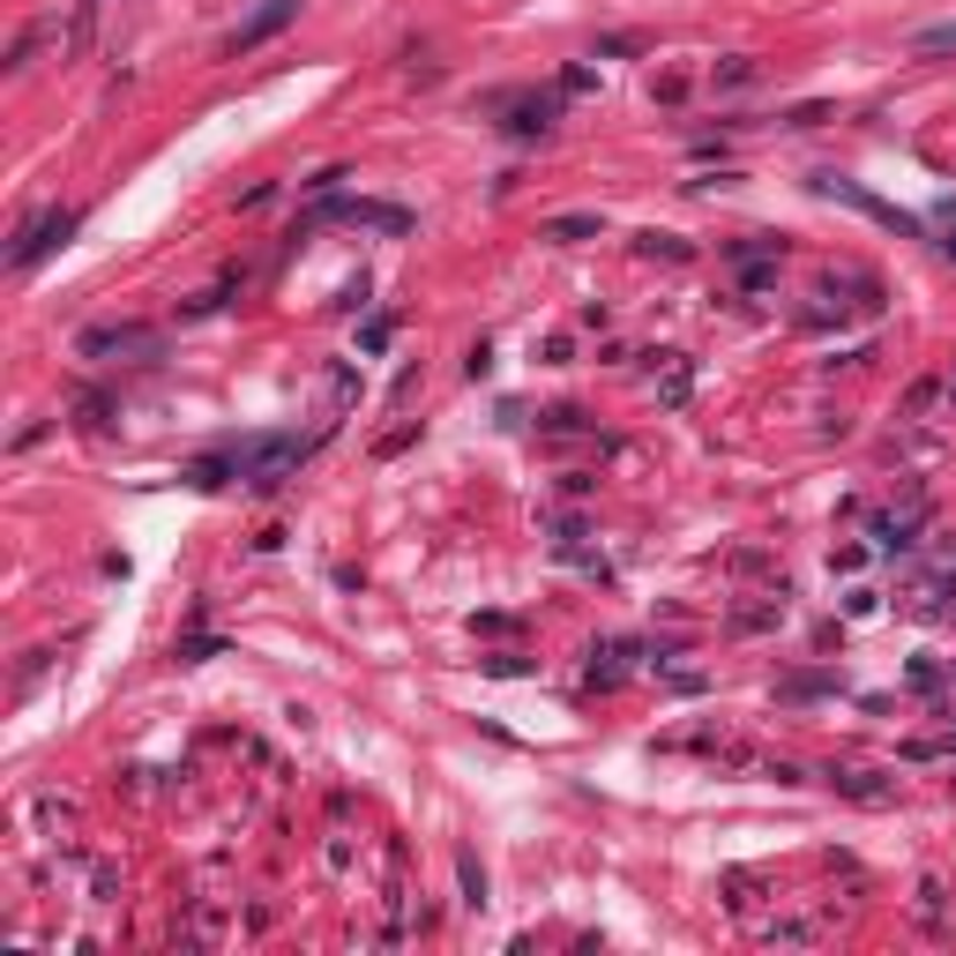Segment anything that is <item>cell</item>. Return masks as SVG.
Instances as JSON below:
<instances>
[{"mask_svg":"<svg viewBox=\"0 0 956 956\" xmlns=\"http://www.w3.org/2000/svg\"><path fill=\"white\" fill-rule=\"evenodd\" d=\"M687 397H695V367H687L680 352H665V367H657V403H665V411H680Z\"/></svg>","mask_w":956,"mask_h":956,"instance_id":"10","label":"cell"},{"mask_svg":"<svg viewBox=\"0 0 956 956\" xmlns=\"http://www.w3.org/2000/svg\"><path fill=\"white\" fill-rule=\"evenodd\" d=\"M778 621H784V583H778V591H770L762 605H740L725 628H732V635H762V628H778Z\"/></svg>","mask_w":956,"mask_h":956,"instance_id":"12","label":"cell"},{"mask_svg":"<svg viewBox=\"0 0 956 956\" xmlns=\"http://www.w3.org/2000/svg\"><path fill=\"white\" fill-rule=\"evenodd\" d=\"M911 687H919V695H934V687H942V665H927V657H919V665H911Z\"/></svg>","mask_w":956,"mask_h":956,"instance_id":"25","label":"cell"},{"mask_svg":"<svg viewBox=\"0 0 956 956\" xmlns=\"http://www.w3.org/2000/svg\"><path fill=\"white\" fill-rule=\"evenodd\" d=\"M919 52H956V23H934V30H919Z\"/></svg>","mask_w":956,"mask_h":956,"instance_id":"22","label":"cell"},{"mask_svg":"<svg viewBox=\"0 0 956 956\" xmlns=\"http://www.w3.org/2000/svg\"><path fill=\"white\" fill-rule=\"evenodd\" d=\"M232 456H240V478H247L254 494H277L284 478L314 456V441H306V433H262V441H240Z\"/></svg>","mask_w":956,"mask_h":956,"instance_id":"2","label":"cell"},{"mask_svg":"<svg viewBox=\"0 0 956 956\" xmlns=\"http://www.w3.org/2000/svg\"><path fill=\"white\" fill-rule=\"evenodd\" d=\"M687 98V76H657V105H680Z\"/></svg>","mask_w":956,"mask_h":956,"instance_id":"27","label":"cell"},{"mask_svg":"<svg viewBox=\"0 0 956 956\" xmlns=\"http://www.w3.org/2000/svg\"><path fill=\"white\" fill-rule=\"evenodd\" d=\"M538 433H583V411H576V403H560V411L538 419Z\"/></svg>","mask_w":956,"mask_h":956,"instance_id":"21","label":"cell"},{"mask_svg":"<svg viewBox=\"0 0 956 956\" xmlns=\"http://www.w3.org/2000/svg\"><path fill=\"white\" fill-rule=\"evenodd\" d=\"M710 82H718V90H748V82H755V60H748V52H732V60L710 68Z\"/></svg>","mask_w":956,"mask_h":956,"instance_id":"16","label":"cell"},{"mask_svg":"<svg viewBox=\"0 0 956 956\" xmlns=\"http://www.w3.org/2000/svg\"><path fill=\"white\" fill-rule=\"evenodd\" d=\"M225 478H240V456H202V464H187V486H225Z\"/></svg>","mask_w":956,"mask_h":956,"instance_id":"15","label":"cell"},{"mask_svg":"<svg viewBox=\"0 0 956 956\" xmlns=\"http://www.w3.org/2000/svg\"><path fill=\"white\" fill-rule=\"evenodd\" d=\"M822 695H837V673H792V680H778V703H822Z\"/></svg>","mask_w":956,"mask_h":956,"instance_id":"13","label":"cell"},{"mask_svg":"<svg viewBox=\"0 0 956 956\" xmlns=\"http://www.w3.org/2000/svg\"><path fill=\"white\" fill-rule=\"evenodd\" d=\"M830 120V105H792V113H784V127H822Z\"/></svg>","mask_w":956,"mask_h":956,"instance_id":"23","label":"cell"},{"mask_svg":"<svg viewBox=\"0 0 956 956\" xmlns=\"http://www.w3.org/2000/svg\"><path fill=\"white\" fill-rule=\"evenodd\" d=\"M635 254H651V262H695V247L680 232H635Z\"/></svg>","mask_w":956,"mask_h":956,"instance_id":"14","label":"cell"},{"mask_svg":"<svg viewBox=\"0 0 956 956\" xmlns=\"http://www.w3.org/2000/svg\"><path fill=\"white\" fill-rule=\"evenodd\" d=\"M464 374H471V381H486V374H494V352H486V344H471V359H464Z\"/></svg>","mask_w":956,"mask_h":956,"instance_id":"26","label":"cell"},{"mask_svg":"<svg viewBox=\"0 0 956 956\" xmlns=\"http://www.w3.org/2000/svg\"><path fill=\"white\" fill-rule=\"evenodd\" d=\"M68 232H76V209H60V202H52V209H38V217H23L16 247H8V270H38V262H46Z\"/></svg>","mask_w":956,"mask_h":956,"instance_id":"4","label":"cell"},{"mask_svg":"<svg viewBox=\"0 0 956 956\" xmlns=\"http://www.w3.org/2000/svg\"><path fill=\"white\" fill-rule=\"evenodd\" d=\"M830 784L845 792V800H859V807H889L897 800V778H881V770H830Z\"/></svg>","mask_w":956,"mask_h":956,"instance_id":"8","label":"cell"},{"mask_svg":"<svg viewBox=\"0 0 956 956\" xmlns=\"http://www.w3.org/2000/svg\"><path fill=\"white\" fill-rule=\"evenodd\" d=\"M456 875H464V905H471V911H486V867H478L471 852H456Z\"/></svg>","mask_w":956,"mask_h":956,"instance_id":"17","label":"cell"},{"mask_svg":"<svg viewBox=\"0 0 956 956\" xmlns=\"http://www.w3.org/2000/svg\"><path fill=\"white\" fill-rule=\"evenodd\" d=\"M314 225H359V232H381V240H403V232H411V209H403V202L336 195V187H329V195L300 217V232H314Z\"/></svg>","mask_w":956,"mask_h":956,"instance_id":"1","label":"cell"},{"mask_svg":"<svg viewBox=\"0 0 956 956\" xmlns=\"http://www.w3.org/2000/svg\"><path fill=\"white\" fill-rule=\"evenodd\" d=\"M508 113V135H516V143H530V135H546V127L560 120V90H524V98H494Z\"/></svg>","mask_w":956,"mask_h":956,"instance_id":"6","label":"cell"},{"mask_svg":"<svg viewBox=\"0 0 956 956\" xmlns=\"http://www.w3.org/2000/svg\"><path fill=\"white\" fill-rule=\"evenodd\" d=\"M628 657H635V643H598V651H591V687H621V680H628Z\"/></svg>","mask_w":956,"mask_h":956,"instance_id":"11","label":"cell"},{"mask_svg":"<svg viewBox=\"0 0 956 956\" xmlns=\"http://www.w3.org/2000/svg\"><path fill=\"white\" fill-rule=\"evenodd\" d=\"M76 419L90 433H105V427H113V403H105V397H76Z\"/></svg>","mask_w":956,"mask_h":956,"instance_id":"19","label":"cell"},{"mask_svg":"<svg viewBox=\"0 0 956 956\" xmlns=\"http://www.w3.org/2000/svg\"><path fill=\"white\" fill-rule=\"evenodd\" d=\"M157 352H165V336L150 322H98L76 336V359H98V367H143Z\"/></svg>","mask_w":956,"mask_h":956,"instance_id":"3","label":"cell"},{"mask_svg":"<svg viewBox=\"0 0 956 956\" xmlns=\"http://www.w3.org/2000/svg\"><path fill=\"white\" fill-rule=\"evenodd\" d=\"M934 403H942V381H934V374H927V381H911V389H905V419H927Z\"/></svg>","mask_w":956,"mask_h":956,"instance_id":"18","label":"cell"},{"mask_svg":"<svg viewBox=\"0 0 956 956\" xmlns=\"http://www.w3.org/2000/svg\"><path fill=\"white\" fill-rule=\"evenodd\" d=\"M814 195H830V202H852L859 217H875V225H889L897 240H911V232H919V217H911V209H897V202L867 195L859 179H837V173H822V179H814Z\"/></svg>","mask_w":956,"mask_h":956,"instance_id":"5","label":"cell"},{"mask_svg":"<svg viewBox=\"0 0 956 956\" xmlns=\"http://www.w3.org/2000/svg\"><path fill=\"white\" fill-rule=\"evenodd\" d=\"M583 90H598V76H591V68H568V76H560V98H583Z\"/></svg>","mask_w":956,"mask_h":956,"instance_id":"24","label":"cell"},{"mask_svg":"<svg viewBox=\"0 0 956 956\" xmlns=\"http://www.w3.org/2000/svg\"><path fill=\"white\" fill-rule=\"evenodd\" d=\"M942 247H949V254H956V232H949V240H942Z\"/></svg>","mask_w":956,"mask_h":956,"instance_id":"28","label":"cell"},{"mask_svg":"<svg viewBox=\"0 0 956 956\" xmlns=\"http://www.w3.org/2000/svg\"><path fill=\"white\" fill-rule=\"evenodd\" d=\"M284 23H300V0H262V8H254L247 23L232 30V52H254V46H270V38H277Z\"/></svg>","mask_w":956,"mask_h":956,"instance_id":"7","label":"cell"},{"mask_svg":"<svg viewBox=\"0 0 956 956\" xmlns=\"http://www.w3.org/2000/svg\"><path fill=\"white\" fill-rule=\"evenodd\" d=\"M598 232H605L598 209H568V217H546L538 240H554V247H583V240H598Z\"/></svg>","mask_w":956,"mask_h":956,"instance_id":"9","label":"cell"},{"mask_svg":"<svg viewBox=\"0 0 956 956\" xmlns=\"http://www.w3.org/2000/svg\"><path fill=\"white\" fill-rule=\"evenodd\" d=\"M778 284V262H740V292H770Z\"/></svg>","mask_w":956,"mask_h":956,"instance_id":"20","label":"cell"}]
</instances>
